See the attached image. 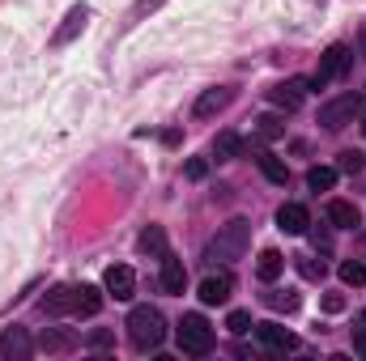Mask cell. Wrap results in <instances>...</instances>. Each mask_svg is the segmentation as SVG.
Wrapping results in <instances>:
<instances>
[{
    "instance_id": "1",
    "label": "cell",
    "mask_w": 366,
    "mask_h": 361,
    "mask_svg": "<svg viewBox=\"0 0 366 361\" xmlns=\"http://www.w3.org/2000/svg\"><path fill=\"white\" fill-rule=\"evenodd\" d=\"M247 243H252V221H243V217H234V221H226L222 230H217V238L209 243V260L213 264H234V260H243L247 255Z\"/></svg>"
},
{
    "instance_id": "2",
    "label": "cell",
    "mask_w": 366,
    "mask_h": 361,
    "mask_svg": "<svg viewBox=\"0 0 366 361\" xmlns=\"http://www.w3.org/2000/svg\"><path fill=\"white\" fill-rule=\"evenodd\" d=\"M128 336H132V345H137L141 353L162 349V340H167V319H162V310H154V306H132V315H128Z\"/></svg>"
},
{
    "instance_id": "3",
    "label": "cell",
    "mask_w": 366,
    "mask_h": 361,
    "mask_svg": "<svg viewBox=\"0 0 366 361\" xmlns=\"http://www.w3.org/2000/svg\"><path fill=\"white\" fill-rule=\"evenodd\" d=\"M175 336H179V353H187V357H204L213 349V327L204 323V315H183Z\"/></svg>"
},
{
    "instance_id": "4",
    "label": "cell",
    "mask_w": 366,
    "mask_h": 361,
    "mask_svg": "<svg viewBox=\"0 0 366 361\" xmlns=\"http://www.w3.org/2000/svg\"><path fill=\"white\" fill-rule=\"evenodd\" d=\"M358 111H362V98L358 93H341V98H332V102L320 106V128L324 132H341L345 123H354Z\"/></svg>"
},
{
    "instance_id": "5",
    "label": "cell",
    "mask_w": 366,
    "mask_h": 361,
    "mask_svg": "<svg viewBox=\"0 0 366 361\" xmlns=\"http://www.w3.org/2000/svg\"><path fill=\"white\" fill-rule=\"evenodd\" d=\"M350 64H354V51H350L345 43H332V47L320 56V68H315V86H324V81H332V77H345V73H350Z\"/></svg>"
},
{
    "instance_id": "6",
    "label": "cell",
    "mask_w": 366,
    "mask_h": 361,
    "mask_svg": "<svg viewBox=\"0 0 366 361\" xmlns=\"http://www.w3.org/2000/svg\"><path fill=\"white\" fill-rule=\"evenodd\" d=\"M30 353H34V340L26 327H9L0 336V361H30Z\"/></svg>"
},
{
    "instance_id": "7",
    "label": "cell",
    "mask_w": 366,
    "mask_h": 361,
    "mask_svg": "<svg viewBox=\"0 0 366 361\" xmlns=\"http://www.w3.org/2000/svg\"><path fill=\"white\" fill-rule=\"evenodd\" d=\"M102 285H107V293H111L115 302H128V298L137 293V276H132L128 264H111L107 276H102Z\"/></svg>"
},
{
    "instance_id": "8",
    "label": "cell",
    "mask_w": 366,
    "mask_h": 361,
    "mask_svg": "<svg viewBox=\"0 0 366 361\" xmlns=\"http://www.w3.org/2000/svg\"><path fill=\"white\" fill-rule=\"evenodd\" d=\"M328 221L337 225V230H358L362 225V213H358V204L354 200H328Z\"/></svg>"
},
{
    "instance_id": "9",
    "label": "cell",
    "mask_w": 366,
    "mask_h": 361,
    "mask_svg": "<svg viewBox=\"0 0 366 361\" xmlns=\"http://www.w3.org/2000/svg\"><path fill=\"white\" fill-rule=\"evenodd\" d=\"M230 293H234V280H230L226 272H217V276H204V280H200V302H204V306H222Z\"/></svg>"
},
{
    "instance_id": "10",
    "label": "cell",
    "mask_w": 366,
    "mask_h": 361,
    "mask_svg": "<svg viewBox=\"0 0 366 361\" xmlns=\"http://www.w3.org/2000/svg\"><path fill=\"white\" fill-rule=\"evenodd\" d=\"M43 315H77V285H60L43 298Z\"/></svg>"
},
{
    "instance_id": "11",
    "label": "cell",
    "mask_w": 366,
    "mask_h": 361,
    "mask_svg": "<svg viewBox=\"0 0 366 361\" xmlns=\"http://www.w3.org/2000/svg\"><path fill=\"white\" fill-rule=\"evenodd\" d=\"M226 106H230V90H226V86H213V90H204L200 98H196L192 115H196V119H213V115L226 111Z\"/></svg>"
},
{
    "instance_id": "12",
    "label": "cell",
    "mask_w": 366,
    "mask_h": 361,
    "mask_svg": "<svg viewBox=\"0 0 366 361\" xmlns=\"http://www.w3.org/2000/svg\"><path fill=\"white\" fill-rule=\"evenodd\" d=\"M86 21H90V9H86V4H73V9H69V17H64V26L51 34V43H56V47L73 43V39H77V30H86Z\"/></svg>"
},
{
    "instance_id": "13",
    "label": "cell",
    "mask_w": 366,
    "mask_h": 361,
    "mask_svg": "<svg viewBox=\"0 0 366 361\" xmlns=\"http://www.w3.org/2000/svg\"><path fill=\"white\" fill-rule=\"evenodd\" d=\"M256 340H260L269 353H290V349H294V336H290L285 327H277V323H256Z\"/></svg>"
},
{
    "instance_id": "14",
    "label": "cell",
    "mask_w": 366,
    "mask_h": 361,
    "mask_svg": "<svg viewBox=\"0 0 366 361\" xmlns=\"http://www.w3.org/2000/svg\"><path fill=\"white\" fill-rule=\"evenodd\" d=\"M307 225H311V217H307L302 204H281V208H277V230H285V234H307Z\"/></svg>"
},
{
    "instance_id": "15",
    "label": "cell",
    "mask_w": 366,
    "mask_h": 361,
    "mask_svg": "<svg viewBox=\"0 0 366 361\" xmlns=\"http://www.w3.org/2000/svg\"><path fill=\"white\" fill-rule=\"evenodd\" d=\"M158 280H162L167 293H183V285H187V268H183V260H175V255L167 251V255H162V272H158Z\"/></svg>"
},
{
    "instance_id": "16",
    "label": "cell",
    "mask_w": 366,
    "mask_h": 361,
    "mask_svg": "<svg viewBox=\"0 0 366 361\" xmlns=\"http://www.w3.org/2000/svg\"><path fill=\"white\" fill-rule=\"evenodd\" d=\"M256 166H260V175H264L269 183H277V187H285V179H290L285 162H281V158H273L269 149H260V153H256Z\"/></svg>"
},
{
    "instance_id": "17",
    "label": "cell",
    "mask_w": 366,
    "mask_h": 361,
    "mask_svg": "<svg viewBox=\"0 0 366 361\" xmlns=\"http://www.w3.org/2000/svg\"><path fill=\"white\" fill-rule=\"evenodd\" d=\"M269 98H273V106H281V111H298V102H302V86H298V81L273 86V90H269Z\"/></svg>"
},
{
    "instance_id": "18",
    "label": "cell",
    "mask_w": 366,
    "mask_h": 361,
    "mask_svg": "<svg viewBox=\"0 0 366 361\" xmlns=\"http://www.w3.org/2000/svg\"><path fill=\"white\" fill-rule=\"evenodd\" d=\"M141 251L162 260V255H167V230H162V225H149V230L141 234Z\"/></svg>"
},
{
    "instance_id": "19",
    "label": "cell",
    "mask_w": 366,
    "mask_h": 361,
    "mask_svg": "<svg viewBox=\"0 0 366 361\" xmlns=\"http://www.w3.org/2000/svg\"><path fill=\"white\" fill-rule=\"evenodd\" d=\"M239 149H243V141H239L234 132H222V136L213 141V158H217V162H230V158H239Z\"/></svg>"
},
{
    "instance_id": "20",
    "label": "cell",
    "mask_w": 366,
    "mask_h": 361,
    "mask_svg": "<svg viewBox=\"0 0 366 361\" xmlns=\"http://www.w3.org/2000/svg\"><path fill=\"white\" fill-rule=\"evenodd\" d=\"M281 268H285L281 251H260V264H256V276H260V280H277Z\"/></svg>"
},
{
    "instance_id": "21",
    "label": "cell",
    "mask_w": 366,
    "mask_h": 361,
    "mask_svg": "<svg viewBox=\"0 0 366 361\" xmlns=\"http://www.w3.org/2000/svg\"><path fill=\"white\" fill-rule=\"evenodd\" d=\"M102 310V293L94 285H77V315H98Z\"/></svg>"
},
{
    "instance_id": "22",
    "label": "cell",
    "mask_w": 366,
    "mask_h": 361,
    "mask_svg": "<svg viewBox=\"0 0 366 361\" xmlns=\"http://www.w3.org/2000/svg\"><path fill=\"white\" fill-rule=\"evenodd\" d=\"M256 136H264V141L285 136V119H281V115H273V111H269V115H260V119H256Z\"/></svg>"
},
{
    "instance_id": "23",
    "label": "cell",
    "mask_w": 366,
    "mask_h": 361,
    "mask_svg": "<svg viewBox=\"0 0 366 361\" xmlns=\"http://www.w3.org/2000/svg\"><path fill=\"white\" fill-rule=\"evenodd\" d=\"M332 183H337V171L332 166H311L307 171V187L311 191H332Z\"/></svg>"
},
{
    "instance_id": "24",
    "label": "cell",
    "mask_w": 366,
    "mask_h": 361,
    "mask_svg": "<svg viewBox=\"0 0 366 361\" xmlns=\"http://www.w3.org/2000/svg\"><path fill=\"white\" fill-rule=\"evenodd\" d=\"M341 280L345 285H366V264L362 260H345L341 264Z\"/></svg>"
},
{
    "instance_id": "25",
    "label": "cell",
    "mask_w": 366,
    "mask_h": 361,
    "mask_svg": "<svg viewBox=\"0 0 366 361\" xmlns=\"http://www.w3.org/2000/svg\"><path fill=\"white\" fill-rule=\"evenodd\" d=\"M43 349H47V353H69V349H73V336H64V332H47V336H43Z\"/></svg>"
},
{
    "instance_id": "26",
    "label": "cell",
    "mask_w": 366,
    "mask_h": 361,
    "mask_svg": "<svg viewBox=\"0 0 366 361\" xmlns=\"http://www.w3.org/2000/svg\"><path fill=\"white\" fill-rule=\"evenodd\" d=\"M264 302H269L273 310H298V293H294V289H285V293H269Z\"/></svg>"
},
{
    "instance_id": "27",
    "label": "cell",
    "mask_w": 366,
    "mask_h": 361,
    "mask_svg": "<svg viewBox=\"0 0 366 361\" xmlns=\"http://www.w3.org/2000/svg\"><path fill=\"white\" fill-rule=\"evenodd\" d=\"M226 327H230L234 336H243V332H252L256 323H252V315H247V310H230V319H226Z\"/></svg>"
},
{
    "instance_id": "28",
    "label": "cell",
    "mask_w": 366,
    "mask_h": 361,
    "mask_svg": "<svg viewBox=\"0 0 366 361\" xmlns=\"http://www.w3.org/2000/svg\"><path fill=\"white\" fill-rule=\"evenodd\" d=\"M337 166H341V171H345V175H358V171H362V166H366V158H362V153H358V149H345V153H341V162H337Z\"/></svg>"
},
{
    "instance_id": "29",
    "label": "cell",
    "mask_w": 366,
    "mask_h": 361,
    "mask_svg": "<svg viewBox=\"0 0 366 361\" xmlns=\"http://www.w3.org/2000/svg\"><path fill=\"white\" fill-rule=\"evenodd\" d=\"M204 175H209V162H204V158H192V162H187V179L200 183Z\"/></svg>"
},
{
    "instance_id": "30",
    "label": "cell",
    "mask_w": 366,
    "mask_h": 361,
    "mask_svg": "<svg viewBox=\"0 0 366 361\" xmlns=\"http://www.w3.org/2000/svg\"><path fill=\"white\" fill-rule=\"evenodd\" d=\"M354 349L366 357V310L358 315V332H354Z\"/></svg>"
},
{
    "instance_id": "31",
    "label": "cell",
    "mask_w": 366,
    "mask_h": 361,
    "mask_svg": "<svg viewBox=\"0 0 366 361\" xmlns=\"http://www.w3.org/2000/svg\"><path fill=\"white\" fill-rule=\"evenodd\" d=\"M298 272L311 276V280H320V276H324V264H315V260H298Z\"/></svg>"
},
{
    "instance_id": "32",
    "label": "cell",
    "mask_w": 366,
    "mask_h": 361,
    "mask_svg": "<svg viewBox=\"0 0 366 361\" xmlns=\"http://www.w3.org/2000/svg\"><path fill=\"white\" fill-rule=\"evenodd\" d=\"M324 310H328V315L345 310V298H341V293H328V298H324Z\"/></svg>"
},
{
    "instance_id": "33",
    "label": "cell",
    "mask_w": 366,
    "mask_h": 361,
    "mask_svg": "<svg viewBox=\"0 0 366 361\" xmlns=\"http://www.w3.org/2000/svg\"><path fill=\"white\" fill-rule=\"evenodd\" d=\"M111 345V332H90V349H107Z\"/></svg>"
},
{
    "instance_id": "34",
    "label": "cell",
    "mask_w": 366,
    "mask_h": 361,
    "mask_svg": "<svg viewBox=\"0 0 366 361\" xmlns=\"http://www.w3.org/2000/svg\"><path fill=\"white\" fill-rule=\"evenodd\" d=\"M154 4H162V0H141V9H154Z\"/></svg>"
},
{
    "instance_id": "35",
    "label": "cell",
    "mask_w": 366,
    "mask_h": 361,
    "mask_svg": "<svg viewBox=\"0 0 366 361\" xmlns=\"http://www.w3.org/2000/svg\"><path fill=\"white\" fill-rule=\"evenodd\" d=\"M362 132H366V115H362Z\"/></svg>"
}]
</instances>
